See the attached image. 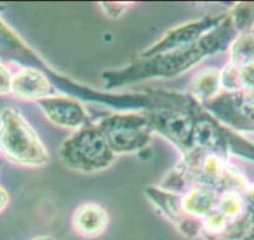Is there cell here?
Listing matches in <instances>:
<instances>
[{"mask_svg":"<svg viewBox=\"0 0 254 240\" xmlns=\"http://www.w3.org/2000/svg\"><path fill=\"white\" fill-rule=\"evenodd\" d=\"M11 84H13V75L3 63L0 62V95L11 92Z\"/></svg>","mask_w":254,"mask_h":240,"instance_id":"277c9868","label":"cell"},{"mask_svg":"<svg viewBox=\"0 0 254 240\" xmlns=\"http://www.w3.org/2000/svg\"><path fill=\"white\" fill-rule=\"evenodd\" d=\"M28 54L20 39L0 19V59L21 61L28 59Z\"/></svg>","mask_w":254,"mask_h":240,"instance_id":"3957f363","label":"cell"},{"mask_svg":"<svg viewBox=\"0 0 254 240\" xmlns=\"http://www.w3.org/2000/svg\"><path fill=\"white\" fill-rule=\"evenodd\" d=\"M0 151L10 161L23 165L39 163L43 157L35 134L14 109L0 114Z\"/></svg>","mask_w":254,"mask_h":240,"instance_id":"6da1fadb","label":"cell"},{"mask_svg":"<svg viewBox=\"0 0 254 240\" xmlns=\"http://www.w3.org/2000/svg\"><path fill=\"white\" fill-rule=\"evenodd\" d=\"M75 229L85 237H96L101 234L107 224V217L104 210L96 205H85L75 214Z\"/></svg>","mask_w":254,"mask_h":240,"instance_id":"7a4b0ae2","label":"cell"},{"mask_svg":"<svg viewBox=\"0 0 254 240\" xmlns=\"http://www.w3.org/2000/svg\"><path fill=\"white\" fill-rule=\"evenodd\" d=\"M9 203V195L4 188L0 187V212H3Z\"/></svg>","mask_w":254,"mask_h":240,"instance_id":"5b68a950","label":"cell"},{"mask_svg":"<svg viewBox=\"0 0 254 240\" xmlns=\"http://www.w3.org/2000/svg\"><path fill=\"white\" fill-rule=\"evenodd\" d=\"M35 240H51V239H49V238H44L43 239V238H41V239H35Z\"/></svg>","mask_w":254,"mask_h":240,"instance_id":"8992f818","label":"cell"}]
</instances>
